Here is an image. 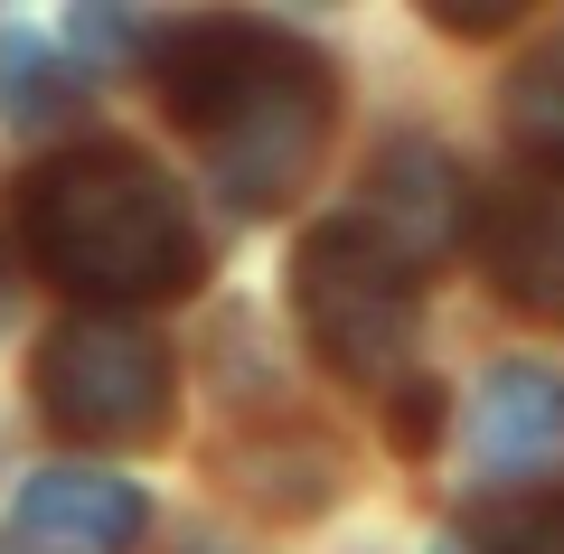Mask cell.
I'll list each match as a JSON object with an SVG mask.
<instances>
[{
  "label": "cell",
  "instance_id": "obj_17",
  "mask_svg": "<svg viewBox=\"0 0 564 554\" xmlns=\"http://www.w3.org/2000/svg\"><path fill=\"white\" fill-rule=\"evenodd\" d=\"M0 554H39V545H0Z\"/></svg>",
  "mask_w": 564,
  "mask_h": 554
},
{
  "label": "cell",
  "instance_id": "obj_3",
  "mask_svg": "<svg viewBox=\"0 0 564 554\" xmlns=\"http://www.w3.org/2000/svg\"><path fill=\"white\" fill-rule=\"evenodd\" d=\"M292 311H302V338L329 377H348L358 395H395L404 377H423V263L395 254L377 226L348 207V217H321L302 245H292Z\"/></svg>",
  "mask_w": 564,
  "mask_h": 554
},
{
  "label": "cell",
  "instance_id": "obj_10",
  "mask_svg": "<svg viewBox=\"0 0 564 554\" xmlns=\"http://www.w3.org/2000/svg\"><path fill=\"white\" fill-rule=\"evenodd\" d=\"M499 113H508V141L527 151V178H564V39L527 47Z\"/></svg>",
  "mask_w": 564,
  "mask_h": 554
},
{
  "label": "cell",
  "instance_id": "obj_15",
  "mask_svg": "<svg viewBox=\"0 0 564 554\" xmlns=\"http://www.w3.org/2000/svg\"><path fill=\"white\" fill-rule=\"evenodd\" d=\"M20 319V263H10V245H0V329Z\"/></svg>",
  "mask_w": 564,
  "mask_h": 554
},
{
  "label": "cell",
  "instance_id": "obj_4",
  "mask_svg": "<svg viewBox=\"0 0 564 554\" xmlns=\"http://www.w3.org/2000/svg\"><path fill=\"white\" fill-rule=\"evenodd\" d=\"M29 385H39V414L85 452H151L180 423V357L141 319H57L29 357Z\"/></svg>",
  "mask_w": 564,
  "mask_h": 554
},
{
  "label": "cell",
  "instance_id": "obj_8",
  "mask_svg": "<svg viewBox=\"0 0 564 554\" xmlns=\"http://www.w3.org/2000/svg\"><path fill=\"white\" fill-rule=\"evenodd\" d=\"M470 452L480 479H536L564 460V367L545 357H499L470 395Z\"/></svg>",
  "mask_w": 564,
  "mask_h": 554
},
{
  "label": "cell",
  "instance_id": "obj_2",
  "mask_svg": "<svg viewBox=\"0 0 564 554\" xmlns=\"http://www.w3.org/2000/svg\"><path fill=\"white\" fill-rule=\"evenodd\" d=\"M20 245L85 311H161L207 282V226L180 178L132 141H76L20 188Z\"/></svg>",
  "mask_w": 564,
  "mask_h": 554
},
{
  "label": "cell",
  "instance_id": "obj_12",
  "mask_svg": "<svg viewBox=\"0 0 564 554\" xmlns=\"http://www.w3.org/2000/svg\"><path fill=\"white\" fill-rule=\"evenodd\" d=\"M386 423H395V452H433V423H443V385L433 377H404L386 395Z\"/></svg>",
  "mask_w": 564,
  "mask_h": 554
},
{
  "label": "cell",
  "instance_id": "obj_6",
  "mask_svg": "<svg viewBox=\"0 0 564 554\" xmlns=\"http://www.w3.org/2000/svg\"><path fill=\"white\" fill-rule=\"evenodd\" d=\"M151 535V498L95 460H57L20 489V545L39 554H132Z\"/></svg>",
  "mask_w": 564,
  "mask_h": 554
},
{
  "label": "cell",
  "instance_id": "obj_16",
  "mask_svg": "<svg viewBox=\"0 0 564 554\" xmlns=\"http://www.w3.org/2000/svg\"><path fill=\"white\" fill-rule=\"evenodd\" d=\"M180 554H245V545H236V535H188Z\"/></svg>",
  "mask_w": 564,
  "mask_h": 554
},
{
  "label": "cell",
  "instance_id": "obj_13",
  "mask_svg": "<svg viewBox=\"0 0 564 554\" xmlns=\"http://www.w3.org/2000/svg\"><path fill=\"white\" fill-rule=\"evenodd\" d=\"M151 39H161V29H141L113 0H104V10H76V47H95V57H151Z\"/></svg>",
  "mask_w": 564,
  "mask_h": 554
},
{
  "label": "cell",
  "instance_id": "obj_7",
  "mask_svg": "<svg viewBox=\"0 0 564 554\" xmlns=\"http://www.w3.org/2000/svg\"><path fill=\"white\" fill-rule=\"evenodd\" d=\"M470 178L452 170V151H433V141H395V151L377 160V188H367L358 217L377 226L395 254H414L423 273L452 254V245H470Z\"/></svg>",
  "mask_w": 564,
  "mask_h": 554
},
{
  "label": "cell",
  "instance_id": "obj_1",
  "mask_svg": "<svg viewBox=\"0 0 564 554\" xmlns=\"http://www.w3.org/2000/svg\"><path fill=\"white\" fill-rule=\"evenodd\" d=\"M161 113L198 141L207 178L236 217H273L302 198L339 132V66L273 20H198L151 39Z\"/></svg>",
  "mask_w": 564,
  "mask_h": 554
},
{
  "label": "cell",
  "instance_id": "obj_14",
  "mask_svg": "<svg viewBox=\"0 0 564 554\" xmlns=\"http://www.w3.org/2000/svg\"><path fill=\"white\" fill-rule=\"evenodd\" d=\"M508 10H518V0H443V10H433V29H462V39H489V29H508Z\"/></svg>",
  "mask_w": 564,
  "mask_h": 554
},
{
  "label": "cell",
  "instance_id": "obj_9",
  "mask_svg": "<svg viewBox=\"0 0 564 554\" xmlns=\"http://www.w3.org/2000/svg\"><path fill=\"white\" fill-rule=\"evenodd\" d=\"M85 104H95V85H85V57H66L47 29L10 20L0 29V122L10 132H66V122H85Z\"/></svg>",
  "mask_w": 564,
  "mask_h": 554
},
{
  "label": "cell",
  "instance_id": "obj_5",
  "mask_svg": "<svg viewBox=\"0 0 564 554\" xmlns=\"http://www.w3.org/2000/svg\"><path fill=\"white\" fill-rule=\"evenodd\" d=\"M470 245L480 273L508 311L564 319V178H508L470 207Z\"/></svg>",
  "mask_w": 564,
  "mask_h": 554
},
{
  "label": "cell",
  "instance_id": "obj_11",
  "mask_svg": "<svg viewBox=\"0 0 564 554\" xmlns=\"http://www.w3.org/2000/svg\"><path fill=\"white\" fill-rule=\"evenodd\" d=\"M462 554H564V489L499 508L480 535H462Z\"/></svg>",
  "mask_w": 564,
  "mask_h": 554
}]
</instances>
